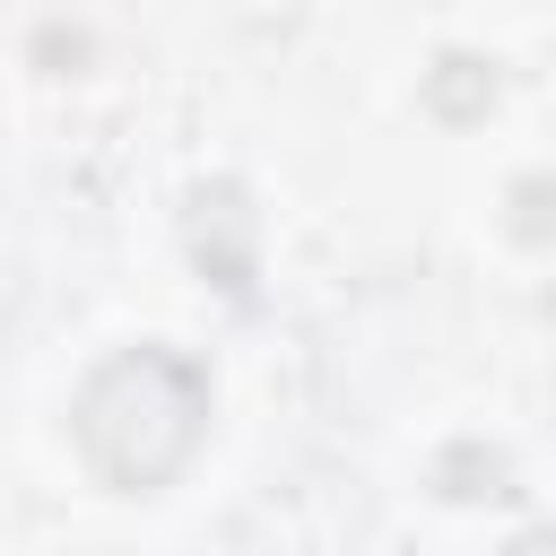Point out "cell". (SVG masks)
I'll use <instances>...</instances> for the list:
<instances>
[{
	"label": "cell",
	"instance_id": "7a4b0ae2",
	"mask_svg": "<svg viewBox=\"0 0 556 556\" xmlns=\"http://www.w3.org/2000/svg\"><path fill=\"white\" fill-rule=\"evenodd\" d=\"M434 104H443V113H486V104H495V78H486L478 61H443V70H434Z\"/></svg>",
	"mask_w": 556,
	"mask_h": 556
},
{
	"label": "cell",
	"instance_id": "3957f363",
	"mask_svg": "<svg viewBox=\"0 0 556 556\" xmlns=\"http://www.w3.org/2000/svg\"><path fill=\"white\" fill-rule=\"evenodd\" d=\"M513 200H521V217H513V226H521L530 243H539V235H556V191H547V182H521Z\"/></svg>",
	"mask_w": 556,
	"mask_h": 556
},
{
	"label": "cell",
	"instance_id": "6da1fadb",
	"mask_svg": "<svg viewBox=\"0 0 556 556\" xmlns=\"http://www.w3.org/2000/svg\"><path fill=\"white\" fill-rule=\"evenodd\" d=\"M208 434V374L174 348H122L78 391V452L104 486L156 495Z\"/></svg>",
	"mask_w": 556,
	"mask_h": 556
}]
</instances>
